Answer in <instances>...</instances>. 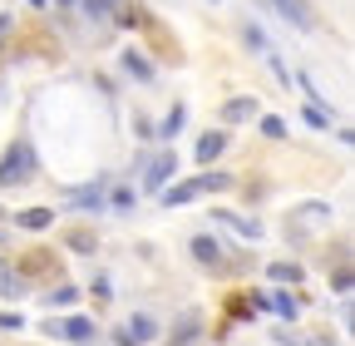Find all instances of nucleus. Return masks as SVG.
<instances>
[{"label":"nucleus","mask_w":355,"mask_h":346,"mask_svg":"<svg viewBox=\"0 0 355 346\" xmlns=\"http://www.w3.org/2000/svg\"><path fill=\"white\" fill-rule=\"evenodd\" d=\"M0 218H6V208H0Z\"/></svg>","instance_id":"cd10ccee"},{"label":"nucleus","mask_w":355,"mask_h":346,"mask_svg":"<svg viewBox=\"0 0 355 346\" xmlns=\"http://www.w3.org/2000/svg\"><path fill=\"white\" fill-rule=\"evenodd\" d=\"M123 69H128V74H139V79H153V65H148L144 55H133V50L123 55Z\"/></svg>","instance_id":"2eb2a0df"},{"label":"nucleus","mask_w":355,"mask_h":346,"mask_svg":"<svg viewBox=\"0 0 355 346\" xmlns=\"http://www.w3.org/2000/svg\"><path fill=\"white\" fill-rule=\"evenodd\" d=\"M30 168H35V154H30V144H15L6 158H0V188L30 183Z\"/></svg>","instance_id":"f257e3e1"},{"label":"nucleus","mask_w":355,"mask_h":346,"mask_svg":"<svg viewBox=\"0 0 355 346\" xmlns=\"http://www.w3.org/2000/svg\"><path fill=\"white\" fill-rule=\"evenodd\" d=\"M272 6H277L282 20H291L296 30H316V10H311L306 0H272Z\"/></svg>","instance_id":"7ed1b4c3"},{"label":"nucleus","mask_w":355,"mask_h":346,"mask_svg":"<svg viewBox=\"0 0 355 346\" xmlns=\"http://www.w3.org/2000/svg\"><path fill=\"white\" fill-rule=\"evenodd\" d=\"M311 346H336V341L331 336H311Z\"/></svg>","instance_id":"a878e982"},{"label":"nucleus","mask_w":355,"mask_h":346,"mask_svg":"<svg viewBox=\"0 0 355 346\" xmlns=\"http://www.w3.org/2000/svg\"><path fill=\"white\" fill-rule=\"evenodd\" d=\"M266 272H272V282H301V277H306V272H301V263H272Z\"/></svg>","instance_id":"ddd939ff"},{"label":"nucleus","mask_w":355,"mask_h":346,"mask_svg":"<svg viewBox=\"0 0 355 346\" xmlns=\"http://www.w3.org/2000/svg\"><path fill=\"white\" fill-rule=\"evenodd\" d=\"M0 242H6V233H0Z\"/></svg>","instance_id":"c85d7f7f"},{"label":"nucleus","mask_w":355,"mask_h":346,"mask_svg":"<svg viewBox=\"0 0 355 346\" xmlns=\"http://www.w3.org/2000/svg\"><path fill=\"white\" fill-rule=\"evenodd\" d=\"M222 149H227V134H222V129H217V134H202L198 139V163H212Z\"/></svg>","instance_id":"1a4fd4ad"},{"label":"nucleus","mask_w":355,"mask_h":346,"mask_svg":"<svg viewBox=\"0 0 355 346\" xmlns=\"http://www.w3.org/2000/svg\"><path fill=\"white\" fill-rule=\"evenodd\" d=\"M193 341H198V322L188 317L183 327H178V331H173V346H193Z\"/></svg>","instance_id":"6ab92c4d"},{"label":"nucleus","mask_w":355,"mask_h":346,"mask_svg":"<svg viewBox=\"0 0 355 346\" xmlns=\"http://www.w3.org/2000/svg\"><path fill=\"white\" fill-rule=\"evenodd\" d=\"M74 203H79V208H99V203H104V183H94V188H79V193H74Z\"/></svg>","instance_id":"f3484780"},{"label":"nucleus","mask_w":355,"mask_h":346,"mask_svg":"<svg viewBox=\"0 0 355 346\" xmlns=\"http://www.w3.org/2000/svg\"><path fill=\"white\" fill-rule=\"evenodd\" d=\"M64 247H69V252H94V247H99V238L89 233V228H74V233L64 238Z\"/></svg>","instance_id":"f8f14e48"},{"label":"nucleus","mask_w":355,"mask_h":346,"mask_svg":"<svg viewBox=\"0 0 355 346\" xmlns=\"http://www.w3.org/2000/svg\"><path fill=\"white\" fill-rule=\"evenodd\" d=\"M173 173H178V154H158V158L148 163V173H144V188H148V193H163Z\"/></svg>","instance_id":"f03ea898"},{"label":"nucleus","mask_w":355,"mask_h":346,"mask_svg":"<svg viewBox=\"0 0 355 346\" xmlns=\"http://www.w3.org/2000/svg\"><path fill=\"white\" fill-rule=\"evenodd\" d=\"M74 297H79L74 287H60V292H44V307H69Z\"/></svg>","instance_id":"aec40b11"},{"label":"nucleus","mask_w":355,"mask_h":346,"mask_svg":"<svg viewBox=\"0 0 355 346\" xmlns=\"http://www.w3.org/2000/svg\"><path fill=\"white\" fill-rule=\"evenodd\" d=\"M50 331L69 336V341H94V322H84V317H69V322H50Z\"/></svg>","instance_id":"39448f33"},{"label":"nucleus","mask_w":355,"mask_h":346,"mask_svg":"<svg viewBox=\"0 0 355 346\" xmlns=\"http://www.w3.org/2000/svg\"><path fill=\"white\" fill-rule=\"evenodd\" d=\"M261 134H266V139H286V124H282L277 114H266V119H261Z\"/></svg>","instance_id":"412c9836"},{"label":"nucleus","mask_w":355,"mask_h":346,"mask_svg":"<svg viewBox=\"0 0 355 346\" xmlns=\"http://www.w3.org/2000/svg\"><path fill=\"white\" fill-rule=\"evenodd\" d=\"M79 6H84V10H89V15H104V10H109V6H114V0H79Z\"/></svg>","instance_id":"b1692460"},{"label":"nucleus","mask_w":355,"mask_h":346,"mask_svg":"<svg viewBox=\"0 0 355 346\" xmlns=\"http://www.w3.org/2000/svg\"><path fill=\"white\" fill-rule=\"evenodd\" d=\"M60 6H74V0H60Z\"/></svg>","instance_id":"bb28decb"},{"label":"nucleus","mask_w":355,"mask_h":346,"mask_svg":"<svg viewBox=\"0 0 355 346\" xmlns=\"http://www.w3.org/2000/svg\"><path fill=\"white\" fill-rule=\"evenodd\" d=\"M6 35H10V15H0V50H6Z\"/></svg>","instance_id":"393cba45"},{"label":"nucleus","mask_w":355,"mask_h":346,"mask_svg":"<svg viewBox=\"0 0 355 346\" xmlns=\"http://www.w3.org/2000/svg\"><path fill=\"white\" fill-rule=\"evenodd\" d=\"M0 292H6V297H20V272L6 267V263H0Z\"/></svg>","instance_id":"dca6fc26"},{"label":"nucleus","mask_w":355,"mask_h":346,"mask_svg":"<svg viewBox=\"0 0 355 346\" xmlns=\"http://www.w3.org/2000/svg\"><path fill=\"white\" fill-rule=\"evenodd\" d=\"M20 327H25L20 312H0V331H20Z\"/></svg>","instance_id":"5701e85b"},{"label":"nucleus","mask_w":355,"mask_h":346,"mask_svg":"<svg viewBox=\"0 0 355 346\" xmlns=\"http://www.w3.org/2000/svg\"><path fill=\"white\" fill-rule=\"evenodd\" d=\"M207 188H202V179H188V183H173V188H163V203L168 208H183V203H193V198H202Z\"/></svg>","instance_id":"20e7f679"},{"label":"nucleus","mask_w":355,"mask_h":346,"mask_svg":"<svg viewBox=\"0 0 355 346\" xmlns=\"http://www.w3.org/2000/svg\"><path fill=\"white\" fill-rule=\"evenodd\" d=\"M266 307H277V312H282L286 322H296V312H301V307H296V297H286V292H277V297H266Z\"/></svg>","instance_id":"4468645a"},{"label":"nucleus","mask_w":355,"mask_h":346,"mask_svg":"<svg viewBox=\"0 0 355 346\" xmlns=\"http://www.w3.org/2000/svg\"><path fill=\"white\" fill-rule=\"evenodd\" d=\"M50 267H55V257L44 252V247H35L30 257H20V272H50Z\"/></svg>","instance_id":"9b49d317"},{"label":"nucleus","mask_w":355,"mask_h":346,"mask_svg":"<svg viewBox=\"0 0 355 346\" xmlns=\"http://www.w3.org/2000/svg\"><path fill=\"white\" fill-rule=\"evenodd\" d=\"M257 114V99H227V104H222V119H227V124H237V119H252Z\"/></svg>","instance_id":"9d476101"},{"label":"nucleus","mask_w":355,"mask_h":346,"mask_svg":"<svg viewBox=\"0 0 355 346\" xmlns=\"http://www.w3.org/2000/svg\"><path fill=\"white\" fill-rule=\"evenodd\" d=\"M193 257L202 267H222V242L217 238H193Z\"/></svg>","instance_id":"423d86ee"},{"label":"nucleus","mask_w":355,"mask_h":346,"mask_svg":"<svg viewBox=\"0 0 355 346\" xmlns=\"http://www.w3.org/2000/svg\"><path fill=\"white\" fill-rule=\"evenodd\" d=\"M217 223H227V228H232V233H242L247 242H257V238H261V223H257V218H237V213H217Z\"/></svg>","instance_id":"0eeeda50"},{"label":"nucleus","mask_w":355,"mask_h":346,"mask_svg":"<svg viewBox=\"0 0 355 346\" xmlns=\"http://www.w3.org/2000/svg\"><path fill=\"white\" fill-rule=\"evenodd\" d=\"M133 198H139L133 188H114V198H109V203H114V213H128V208H133Z\"/></svg>","instance_id":"4be33fe9"},{"label":"nucleus","mask_w":355,"mask_h":346,"mask_svg":"<svg viewBox=\"0 0 355 346\" xmlns=\"http://www.w3.org/2000/svg\"><path fill=\"white\" fill-rule=\"evenodd\" d=\"M15 223L30 228V233H44V228L55 223V213H50V208H25V213H15Z\"/></svg>","instance_id":"6e6552de"},{"label":"nucleus","mask_w":355,"mask_h":346,"mask_svg":"<svg viewBox=\"0 0 355 346\" xmlns=\"http://www.w3.org/2000/svg\"><path fill=\"white\" fill-rule=\"evenodd\" d=\"M178 129H183V104H173V109H168V119H163V129H158V134H163V139H173Z\"/></svg>","instance_id":"a211bd4d"}]
</instances>
